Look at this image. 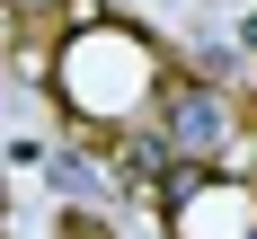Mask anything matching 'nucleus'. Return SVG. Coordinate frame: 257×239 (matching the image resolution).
Returning <instances> with one entry per match:
<instances>
[{
    "label": "nucleus",
    "mask_w": 257,
    "mask_h": 239,
    "mask_svg": "<svg viewBox=\"0 0 257 239\" xmlns=\"http://www.w3.org/2000/svg\"><path fill=\"white\" fill-rule=\"evenodd\" d=\"M62 239H106V230H98V221H80V212H71V221H62Z\"/></svg>",
    "instance_id": "nucleus-2"
},
{
    "label": "nucleus",
    "mask_w": 257,
    "mask_h": 239,
    "mask_svg": "<svg viewBox=\"0 0 257 239\" xmlns=\"http://www.w3.org/2000/svg\"><path fill=\"white\" fill-rule=\"evenodd\" d=\"M160 124H169L178 159H213V151H222V133H231V115H222V98H213V89H195V80H169V106H160Z\"/></svg>",
    "instance_id": "nucleus-1"
}]
</instances>
